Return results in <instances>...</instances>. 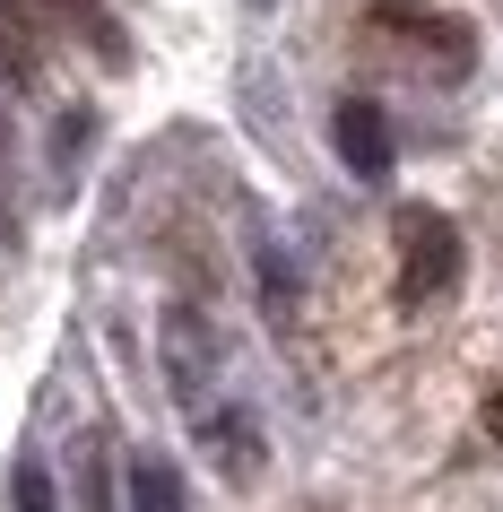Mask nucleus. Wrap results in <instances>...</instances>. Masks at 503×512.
Wrapping results in <instances>:
<instances>
[{
	"label": "nucleus",
	"mask_w": 503,
	"mask_h": 512,
	"mask_svg": "<svg viewBox=\"0 0 503 512\" xmlns=\"http://www.w3.org/2000/svg\"><path fill=\"white\" fill-rule=\"evenodd\" d=\"M9 495H18V512H61L53 504V469H44V460H18V478H9Z\"/></svg>",
	"instance_id": "obj_9"
},
{
	"label": "nucleus",
	"mask_w": 503,
	"mask_h": 512,
	"mask_svg": "<svg viewBox=\"0 0 503 512\" xmlns=\"http://www.w3.org/2000/svg\"><path fill=\"white\" fill-rule=\"evenodd\" d=\"M44 9H53L61 27H70V35L87 44V53L105 61V70H122V61H131V44H122V18H113L105 0H44Z\"/></svg>",
	"instance_id": "obj_5"
},
{
	"label": "nucleus",
	"mask_w": 503,
	"mask_h": 512,
	"mask_svg": "<svg viewBox=\"0 0 503 512\" xmlns=\"http://www.w3.org/2000/svg\"><path fill=\"white\" fill-rule=\"evenodd\" d=\"M261 296H269V313H295V270L278 261V243H261Z\"/></svg>",
	"instance_id": "obj_10"
},
{
	"label": "nucleus",
	"mask_w": 503,
	"mask_h": 512,
	"mask_svg": "<svg viewBox=\"0 0 503 512\" xmlns=\"http://www.w3.org/2000/svg\"><path fill=\"white\" fill-rule=\"evenodd\" d=\"M0 191H9V122H0Z\"/></svg>",
	"instance_id": "obj_12"
},
{
	"label": "nucleus",
	"mask_w": 503,
	"mask_h": 512,
	"mask_svg": "<svg viewBox=\"0 0 503 512\" xmlns=\"http://www.w3.org/2000/svg\"><path fill=\"white\" fill-rule=\"evenodd\" d=\"M79 512H113V478H105V443H79Z\"/></svg>",
	"instance_id": "obj_8"
},
{
	"label": "nucleus",
	"mask_w": 503,
	"mask_h": 512,
	"mask_svg": "<svg viewBox=\"0 0 503 512\" xmlns=\"http://www.w3.org/2000/svg\"><path fill=\"white\" fill-rule=\"evenodd\" d=\"M165 382H174V400L200 408L209 400V382H217V330L191 313V304H174L165 313Z\"/></svg>",
	"instance_id": "obj_3"
},
{
	"label": "nucleus",
	"mask_w": 503,
	"mask_h": 512,
	"mask_svg": "<svg viewBox=\"0 0 503 512\" xmlns=\"http://www.w3.org/2000/svg\"><path fill=\"white\" fill-rule=\"evenodd\" d=\"M0 79H9V87H35V79H44V44H35L27 0H0Z\"/></svg>",
	"instance_id": "obj_6"
},
{
	"label": "nucleus",
	"mask_w": 503,
	"mask_h": 512,
	"mask_svg": "<svg viewBox=\"0 0 503 512\" xmlns=\"http://www.w3.org/2000/svg\"><path fill=\"white\" fill-rule=\"evenodd\" d=\"M131 512H191L183 504V469L165 452H131Z\"/></svg>",
	"instance_id": "obj_7"
},
{
	"label": "nucleus",
	"mask_w": 503,
	"mask_h": 512,
	"mask_svg": "<svg viewBox=\"0 0 503 512\" xmlns=\"http://www.w3.org/2000/svg\"><path fill=\"white\" fill-rule=\"evenodd\" d=\"M391 235H399V304H434V296H451V278H460V226H451L443 209L408 200Z\"/></svg>",
	"instance_id": "obj_1"
},
{
	"label": "nucleus",
	"mask_w": 503,
	"mask_h": 512,
	"mask_svg": "<svg viewBox=\"0 0 503 512\" xmlns=\"http://www.w3.org/2000/svg\"><path fill=\"white\" fill-rule=\"evenodd\" d=\"M200 443H209V460H217L235 486L261 478V426H252L243 408H209V417H200Z\"/></svg>",
	"instance_id": "obj_4"
},
{
	"label": "nucleus",
	"mask_w": 503,
	"mask_h": 512,
	"mask_svg": "<svg viewBox=\"0 0 503 512\" xmlns=\"http://www.w3.org/2000/svg\"><path fill=\"white\" fill-rule=\"evenodd\" d=\"M330 148H339V165L356 174V183H382L391 174V113L373 105V96H347L339 113H330Z\"/></svg>",
	"instance_id": "obj_2"
},
{
	"label": "nucleus",
	"mask_w": 503,
	"mask_h": 512,
	"mask_svg": "<svg viewBox=\"0 0 503 512\" xmlns=\"http://www.w3.org/2000/svg\"><path fill=\"white\" fill-rule=\"evenodd\" d=\"M486 434H495V443H503V382H495V391H486Z\"/></svg>",
	"instance_id": "obj_11"
}]
</instances>
